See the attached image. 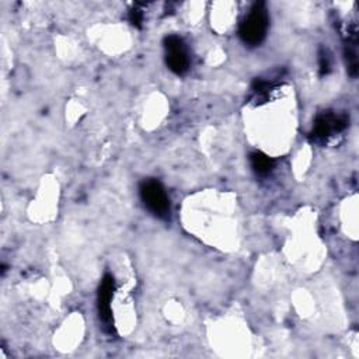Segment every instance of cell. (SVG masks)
I'll return each instance as SVG.
<instances>
[{"instance_id": "obj_3", "label": "cell", "mask_w": 359, "mask_h": 359, "mask_svg": "<svg viewBox=\"0 0 359 359\" xmlns=\"http://www.w3.org/2000/svg\"><path fill=\"white\" fill-rule=\"evenodd\" d=\"M346 125L348 119L345 115H337L331 111H324L314 119L310 137L313 139V142L321 143L327 140L330 136H332V133L344 130Z\"/></svg>"}, {"instance_id": "obj_4", "label": "cell", "mask_w": 359, "mask_h": 359, "mask_svg": "<svg viewBox=\"0 0 359 359\" xmlns=\"http://www.w3.org/2000/svg\"><path fill=\"white\" fill-rule=\"evenodd\" d=\"M165 46V63L168 69L175 74L187 73L189 67L188 53L184 45V41L177 35H168L164 38Z\"/></svg>"}, {"instance_id": "obj_1", "label": "cell", "mask_w": 359, "mask_h": 359, "mask_svg": "<svg viewBox=\"0 0 359 359\" xmlns=\"http://www.w3.org/2000/svg\"><path fill=\"white\" fill-rule=\"evenodd\" d=\"M269 25V17L266 7L262 1L255 3L245 18L240 22L238 36L245 45L257 46L259 45L266 35Z\"/></svg>"}, {"instance_id": "obj_7", "label": "cell", "mask_w": 359, "mask_h": 359, "mask_svg": "<svg viewBox=\"0 0 359 359\" xmlns=\"http://www.w3.org/2000/svg\"><path fill=\"white\" fill-rule=\"evenodd\" d=\"M129 22L136 27V28H140L142 27V22H143V11L139 8V7H133L130 11H129Z\"/></svg>"}, {"instance_id": "obj_5", "label": "cell", "mask_w": 359, "mask_h": 359, "mask_svg": "<svg viewBox=\"0 0 359 359\" xmlns=\"http://www.w3.org/2000/svg\"><path fill=\"white\" fill-rule=\"evenodd\" d=\"M114 290H115V280L114 276L107 273L102 280L101 285L98 287V314H100V320L102 321V327L107 332H114V320H112V310H111V300L114 296Z\"/></svg>"}, {"instance_id": "obj_6", "label": "cell", "mask_w": 359, "mask_h": 359, "mask_svg": "<svg viewBox=\"0 0 359 359\" xmlns=\"http://www.w3.org/2000/svg\"><path fill=\"white\" fill-rule=\"evenodd\" d=\"M250 163H251L252 170L258 175H266L273 168V160L262 151H252L250 154Z\"/></svg>"}, {"instance_id": "obj_8", "label": "cell", "mask_w": 359, "mask_h": 359, "mask_svg": "<svg viewBox=\"0 0 359 359\" xmlns=\"http://www.w3.org/2000/svg\"><path fill=\"white\" fill-rule=\"evenodd\" d=\"M331 67V62H330V56L323 50L320 53V73L321 74H327L330 72Z\"/></svg>"}, {"instance_id": "obj_2", "label": "cell", "mask_w": 359, "mask_h": 359, "mask_svg": "<svg viewBox=\"0 0 359 359\" xmlns=\"http://www.w3.org/2000/svg\"><path fill=\"white\" fill-rule=\"evenodd\" d=\"M142 202L154 216L165 219L170 215V199L160 181L149 178L140 184L139 188Z\"/></svg>"}]
</instances>
